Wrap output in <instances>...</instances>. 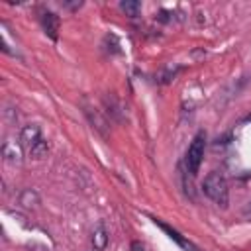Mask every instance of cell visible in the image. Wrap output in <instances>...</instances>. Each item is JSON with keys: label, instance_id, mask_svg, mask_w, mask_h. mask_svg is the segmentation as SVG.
Returning a JSON list of instances; mask_svg holds the SVG:
<instances>
[{"label": "cell", "instance_id": "cell-8", "mask_svg": "<svg viewBox=\"0 0 251 251\" xmlns=\"http://www.w3.org/2000/svg\"><path fill=\"white\" fill-rule=\"evenodd\" d=\"M47 151H49V143L41 137V139L29 149V155H31L33 159H43V157H47Z\"/></svg>", "mask_w": 251, "mask_h": 251}, {"label": "cell", "instance_id": "cell-1", "mask_svg": "<svg viewBox=\"0 0 251 251\" xmlns=\"http://www.w3.org/2000/svg\"><path fill=\"white\" fill-rule=\"evenodd\" d=\"M202 190L216 204H220V206H226L227 204L229 188H227V180H226V176L222 173H218V171L208 173L206 178H204V182H202Z\"/></svg>", "mask_w": 251, "mask_h": 251}, {"label": "cell", "instance_id": "cell-7", "mask_svg": "<svg viewBox=\"0 0 251 251\" xmlns=\"http://www.w3.org/2000/svg\"><path fill=\"white\" fill-rule=\"evenodd\" d=\"M92 243H94V249L96 251H102L106 245H108V233L104 229V226H98L92 233Z\"/></svg>", "mask_w": 251, "mask_h": 251}, {"label": "cell", "instance_id": "cell-6", "mask_svg": "<svg viewBox=\"0 0 251 251\" xmlns=\"http://www.w3.org/2000/svg\"><path fill=\"white\" fill-rule=\"evenodd\" d=\"M155 224H157V226H159V227H161L163 231H167V233H169V237H171V239H175V241H176V243H178L180 247H184L186 251H196V249H194V245H192L190 241H186V239H184V237H182V235H180L178 231L171 229V227H169L167 224H163V222H159V220H155Z\"/></svg>", "mask_w": 251, "mask_h": 251}, {"label": "cell", "instance_id": "cell-9", "mask_svg": "<svg viewBox=\"0 0 251 251\" xmlns=\"http://www.w3.org/2000/svg\"><path fill=\"white\" fill-rule=\"evenodd\" d=\"M20 204L22 206H35V204H39V196H37V192L35 190H31V188H27V190H24L22 194H20Z\"/></svg>", "mask_w": 251, "mask_h": 251}, {"label": "cell", "instance_id": "cell-5", "mask_svg": "<svg viewBox=\"0 0 251 251\" xmlns=\"http://www.w3.org/2000/svg\"><path fill=\"white\" fill-rule=\"evenodd\" d=\"M41 24H43L45 33H47L51 39H57V31H59V18H57L53 12H41Z\"/></svg>", "mask_w": 251, "mask_h": 251}, {"label": "cell", "instance_id": "cell-12", "mask_svg": "<svg viewBox=\"0 0 251 251\" xmlns=\"http://www.w3.org/2000/svg\"><path fill=\"white\" fill-rule=\"evenodd\" d=\"M243 214H245V218H247V220L251 222V202L247 204V208H245V212H243Z\"/></svg>", "mask_w": 251, "mask_h": 251}, {"label": "cell", "instance_id": "cell-11", "mask_svg": "<svg viewBox=\"0 0 251 251\" xmlns=\"http://www.w3.org/2000/svg\"><path fill=\"white\" fill-rule=\"evenodd\" d=\"M131 251H145V247H143L139 241H133V243H131Z\"/></svg>", "mask_w": 251, "mask_h": 251}, {"label": "cell", "instance_id": "cell-10", "mask_svg": "<svg viewBox=\"0 0 251 251\" xmlns=\"http://www.w3.org/2000/svg\"><path fill=\"white\" fill-rule=\"evenodd\" d=\"M120 8L126 12V16H131V18H135L139 14V2H135V0H124L120 4Z\"/></svg>", "mask_w": 251, "mask_h": 251}, {"label": "cell", "instance_id": "cell-2", "mask_svg": "<svg viewBox=\"0 0 251 251\" xmlns=\"http://www.w3.org/2000/svg\"><path fill=\"white\" fill-rule=\"evenodd\" d=\"M204 145H206V135H204V131H198L194 135V139L190 141L186 155H184V165H186V171L190 175H196L200 169V163L204 157Z\"/></svg>", "mask_w": 251, "mask_h": 251}, {"label": "cell", "instance_id": "cell-4", "mask_svg": "<svg viewBox=\"0 0 251 251\" xmlns=\"http://www.w3.org/2000/svg\"><path fill=\"white\" fill-rule=\"evenodd\" d=\"M39 139H41V129H39V126H35V124H27V126L22 127V133H20V141H22V145H25L27 149H31Z\"/></svg>", "mask_w": 251, "mask_h": 251}, {"label": "cell", "instance_id": "cell-3", "mask_svg": "<svg viewBox=\"0 0 251 251\" xmlns=\"http://www.w3.org/2000/svg\"><path fill=\"white\" fill-rule=\"evenodd\" d=\"M2 157H4L8 163H12V165H20L22 159H24L22 145H20L18 141H14V139L4 141V145H2Z\"/></svg>", "mask_w": 251, "mask_h": 251}]
</instances>
